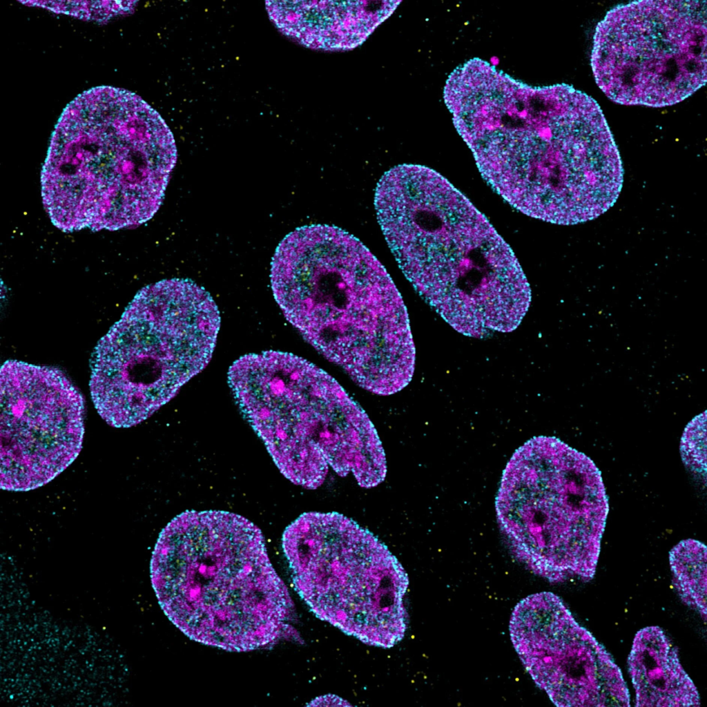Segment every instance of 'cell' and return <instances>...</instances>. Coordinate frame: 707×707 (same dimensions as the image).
I'll return each instance as SVG.
<instances>
[{
  "instance_id": "cell-11",
  "label": "cell",
  "mask_w": 707,
  "mask_h": 707,
  "mask_svg": "<svg viewBox=\"0 0 707 707\" xmlns=\"http://www.w3.org/2000/svg\"><path fill=\"white\" fill-rule=\"evenodd\" d=\"M0 403L2 490L40 487L76 459L84 438V402L59 369L6 361Z\"/></svg>"
},
{
  "instance_id": "cell-9",
  "label": "cell",
  "mask_w": 707,
  "mask_h": 707,
  "mask_svg": "<svg viewBox=\"0 0 707 707\" xmlns=\"http://www.w3.org/2000/svg\"><path fill=\"white\" fill-rule=\"evenodd\" d=\"M282 545L295 589L318 618L369 646L403 639L408 576L372 533L341 514L309 512Z\"/></svg>"
},
{
  "instance_id": "cell-3",
  "label": "cell",
  "mask_w": 707,
  "mask_h": 707,
  "mask_svg": "<svg viewBox=\"0 0 707 707\" xmlns=\"http://www.w3.org/2000/svg\"><path fill=\"white\" fill-rule=\"evenodd\" d=\"M270 278L287 320L359 386L386 396L409 383L416 351L406 307L358 239L333 226L298 228L278 244Z\"/></svg>"
},
{
  "instance_id": "cell-13",
  "label": "cell",
  "mask_w": 707,
  "mask_h": 707,
  "mask_svg": "<svg viewBox=\"0 0 707 707\" xmlns=\"http://www.w3.org/2000/svg\"><path fill=\"white\" fill-rule=\"evenodd\" d=\"M400 1H266L284 35L313 49L349 50L361 44Z\"/></svg>"
},
{
  "instance_id": "cell-8",
  "label": "cell",
  "mask_w": 707,
  "mask_h": 707,
  "mask_svg": "<svg viewBox=\"0 0 707 707\" xmlns=\"http://www.w3.org/2000/svg\"><path fill=\"white\" fill-rule=\"evenodd\" d=\"M515 557L552 583L594 577L609 505L601 472L559 439L537 436L503 472L496 501Z\"/></svg>"
},
{
  "instance_id": "cell-12",
  "label": "cell",
  "mask_w": 707,
  "mask_h": 707,
  "mask_svg": "<svg viewBox=\"0 0 707 707\" xmlns=\"http://www.w3.org/2000/svg\"><path fill=\"white\" fill-rule=\"evenodd\" d=\"M509 630L525 670L556 706H630L620 668L557 595L541 592L520 601Z\"/></svg>"
},
{
  "instance_id": "cell-17",
  "label": "cell",
  "mask_w": 707,
  "mask_h": 707,
  "mask_svg": "<svg viewBox=\"0 0 707 707\" xmlns=\"http://www.w3.org/2000/svg\"><path fill=\"white\" fill-rule=\"evenodd\" d=\"M684 465L696 474H706V412L695 416L686 426L680 442Z\"/></svg>"
},
{
  "instance_id": "cell-14",
  "label": "cell",
  "mask_w": 707,
  "mask_h": 707,
  "mask_svg": "<svg viewBox=\"0 0 707 707\" xmlns=\"http://www.w3.org/2000/svg\"><path fill=\"white\" fill-rule=\"evenodd\" d=\"M628 667L635 706L700 705L697 689L683 668L677 648L661 628L648 626L636 633Z\"/></svg>"
},
{
  "instance_id": "cell-7",
  "label": "cell",
  "mask_w": 707,
  "mask_h": 707,
  "mask_svg": "<svg viewBox=\"0 0 707 707\" xmlns=\"http://www.w3.org/2000/svg\"><path fill=\"white\" fill-rule=\"evenodd\" d=\"M220 326L211 296L191 280L142 288L92 354L89 386L99 416L118 428L150 417L206 367Z\"/></svg>"
},
{
  "instance_id": "cell-6",
  "label": "cell",
  "mask_w": 707,
  "mask_h": 707,
  "mask_svg": "<svg viewBox=\"0 0 707 707\" xmlns=\"http://www.w3.org/2000/svg\"><path fill=\"white\" fill-rule=\"evenodd\" d=\"M238 403L293 483L316 489L329 466L340 476L352 474L365 488L385 478V454L368 416L334 378L307 360L274 352L247 374Z\"/></svg>"
},
{
  "instance_id": "cell-16",
  "label": "cell",
  "mask_w": 707,
  "mask_h": 707,
  "mask_svg": "<svg viewBox=\"0 0 707 707\" xmlns=\"http://www.w3.org/2000/svg\"><path fill=\"white\" fill-rule=\"evenodd\" d=\"M22 3L41 7L52 12L97 21H107L119 14L131 12L136 1H26Z\"/></svg>"
},
{
  "instance_id": "cell-1",
  "label": "cell",
  "mask_w": 707,
  "mask_h": 707,
  "mask_svg": "<svg viewBox=\"0 0 707 707\" xmlns=\"http://www.w3.org/2000/svg\"><path fill=\"white\" fill-rule=\"evenodd\" d=\"M443 97L483 177L520 212L571 225L617 200L621 157L587 94L564 84L531 86L474 58L449 75Z\"/></svg>"
},
{
  "instance_id": "cell-15",
  "label": "cell",
  "mask_w": 707,
  "mask_h": 707,
  "mask_svg": "<svg viewBox=\"0 0 707 707\" xmlns=\"http://www.w3.org/2000/svg\"><path fill=\"white\" fill-rule=\"evenodd\" d=\"M672 583L681 600L697 611L704 619L707 616V549L699 541H680L669 553Z\"/></svg>"
},
{
  "instance_id": "cell-2",
  "label": "cell",
  "mask_w": 707,
  "mask_h": 707,
  "mask_svg": "<svg viewBox=\"0 0 707 707\" xmlns=\"http://www.w3.org/2000/svg\"><path fill=\"white\" fill-rule=\"evenodd\" d=\"M378 222L417 293L456 331L483 338L511 332L526 314L531 290L510 246L446 178L401 164L375 192Z\"/></svg>"
},
{
  "instance_id": "cell-5",
  "label": "cell",
  "mask_w": 707,
  "mask_h": 707,
  "mask_svg": "<svg viewBox=\"0 0 707 707\" xmlns=\"http://www.w3.org/2000/svg\"><path fill=\"white\" fill-rule=\"evenodd\" d=\"M151 582L168 619L189 639L230 652L294 635L293 601L260 529L234 513L186 511L161 532Z\"/></svg>"
},
{
  "instance_id": "cell-10",
  "label": "cell",
  "mask_w": 707,
  "mask_h": 707,
  "mask_svg": "<svg viewBox=\"0 0 707 707\" xmlns=\"http://www.w3.org/2000/svg\"><path fill=\"white\" fill-rule=\"evenodd\" d=\"M706 1H633L597 24L591 66L614 102L664 107L706 84Z\"/></svg>"
},
{
  "instance_id": "cell-4",
  "label": "cell",
  "mask_w": 707,
  "mask_h": 707,
  "mask_svg": "<svg viewBox=\"0 0 707 707\" xmlns=\"http://www.w3.org/2000/svg\"><path fill=\"white\" fill-rule=\"evenodd\" d=\"M177 162L173 135L139 96L92 88L64 109L41 172L42 202L66 233L138 226L158 211Z\"/></svg>"
}]
</instances>
